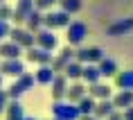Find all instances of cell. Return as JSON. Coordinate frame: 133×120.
<instances>
[{
    "instance_id": "cell-22",
    "label": "cell",
    "mask_w": 133,
    "mask_h": 120,
    "mask_svg": "<svg viewBox=\"0 0 133 120\" xmlns=\"http://www.w3.org/2000/svg\"><path fill=\"white\" fill-rule=\"evenodd\" d=\"M56 73L50 68V66H38V70L34 73V82L36 84H52Z\"/></svg>"
},
{
    "instance_id": "cell-32",
    "label": "cell",
    "mask_w": 133,
    "mask_h": 120,
    "mask_svg": "<svg viewBox=\"0 0 133 120\" xmlns=\"http://www.w3.org/2000/svg\"><path fill=\"white\" fill-rule=\"evenodd\" d=\"M9 32H11V25H9V21H0V39L9 36Z\"/></svg>"
},
{
    "instance_id": "cell-38",
    "label": "cell",
    "mask_w": 133,
    "mask_h": 120,
    "mask_svg": "<svg viewBox=\"0 0 133 120\" xmlns=\"http://www.w3.org/2000/svg\"><path fill=\"white\" fill-rule=\"evenodd\" d=\"M2 2H5V0H0V5H2Z\"/></svg>"
},
{
    "instance_id": "cell-13",
    "label": "cell",
    "mask_w": 133,
    "mask_h": 120,
    "mask_svg": "<svg viewBox=\"0 0 133 120\" xmlns=\"http://www.w3.org/2000/svg\"><path fill=\"white\" fill-rule=\"evenodd\" d=\"M111 93H113V88L108 84H102V82L88 86V95L92 100H111Z\"/></svg>"
},
{
    "instance_id": "cell-16",
    "label": "cell",
    "mask_w": 133,
    "mask_h": 120,
    "mask_svg": "<svg viewBox=\"0 0 133 120\" xmlns=\"http://www.w3.org/2000/svg\"><path fill=\"white\" fill-rule=\"evenodd\" d=\"M86 91H88V88H86L81 82H75V84L68 86V91H65V98H68V102H70V104H77L79 100L86 95Z\"/></svg>"
},
{
    "instance_id": "cell-20",
    "label": "cell",
    "mask_w": 133,
    "mask_h": 120,
    "mask_svg": "<svg viewBox=\"0 0 133 120\" xmlns=\"http://www.w3.org/2000/svg\"><path fill=\"white\" fill-rule=\"evenodd\" d=\"M81 79H84L88 86H90V84H97V82H102V75H99L97 66H95V64H86V66H84V70H81Z\"/></svg>"
},
{
    "instance_id": "cell-34",
    "label": "cell",
    "mask_w": 133,
    "mask_h": 120,
    "mask_svg": "<svg viewBox=\"0 0 133 120\" xmlns=\"http://www.w3.org/2000/svg\"><path fill=\"white\" fill-rule=\"evenodd\" d=\"M106 120H124V118H122V113H119V111H113V113H111V116H108Z\"/></svg>"
},
{
    "instance_id": "cell-8",
    "label": "cell",
    "mask_w": 133,
    "mask_h": 120,
    "mask_svg": "<svg viewBox=\"0 0 133 120\" xmlns=\"http://www.w3.org/2000/svg\"><path fill=\"white\" fill-rule=\"evenodd\" d=\"M32 11H34V0H18L14 14H11V21L16 23V27H21V23H25V18Z\"/></svg>"
},
{
    "instance_id": "cell-5",
    "label": "cell",
    "mask_w": 133,
    "mask_h": 120,
    "mask_svg": "<svg viewBox=\"0 0 133 120\" xmlns=\"http://www.w3.org/2000/svg\"><path fill=\"white\" fill-rule=\"evenodd\" d=\"M70 61H75V48H72V45H65V48H61V52H59L56 57H52L50 68L59 75V73L65 70V66L70 64Z\"/></svg>"
},
{
    "instance_id": "cell-28",
    "label": "cell",
    "mask_w": 133,
    "mask_h": 120,
    "mask_svg": "<svg viewBox=\"0 0 133 120\" xmlns=\"http://www.w3.org/2000/svg\"><path fill=\"white\" fill-rule=\"evenodd\" d=\"M59 2V0H34V9H38V11H48V9H52Z\"/></svg>"
},
{
    "instance_id": "cell-21",
    "label": "cell",
    "mask_w": 133,
    "mask_h": 120,
    "mask_svg": "<svg viewBox=\"0 0 133 120\" xmlns=\"http://www.w3.org/2000/svg\"><path fill=\"white\" fill-rule=\"evenodd\" d=\"M111 102L115 109H129V106H133V91H119Z\"/></svg>"
},
{
    "instance_id": "cell-37",
    "label": "cell",
    "mask_w": 133,
    "mask_h": 120,
    "mask_svg": "<svg viewBox=\"0 0 133 120\" xmlns=\"http://www.w3.org/2000/svg\"><path fill=\"white\" fill-rule=\"evenodd\" d=\"M0 88H2V75H0Z\"/></svg>"
},
{
    "instance_id": "cell-12",
    "label": "cell",
    "mask_w": 133,
    "mask_h": 120,
    "mask_svg": "<svg viewBox=\"0 0 133 120\" xmlns=\"http://www.w3.org/2000/svg\"><path fill=\"white\" fill-rule=\"evenodd\" d=\"M52 98H54V102L56 100H63L65 98V91H68V79H65V75H54V79H52Z\"/></svg>"
},
{
    "instance_id": "cell-30",
    "label": "cell",
    "mask_w": 133,
    "mask_h": 120,
    "mask_svg": "<svg viewBox=\"0 0 133 120\" xmlns=\"http://www.w3.org/2000/svg\"><path fill=\"white\" fill-rule=\"evenodd\" d=\"M11 14H14V9L2 2V5H0V21H11Z\"/></svg>"
},
{
    "instance_id": "cell-17",
    "label": "cell",
    "mask_w": 133,
    "mask_h": 120,
    "mask_svg": "<svg viewBox=\"0 0 133 120\" xmlns=\"http://www.w3.org/2000/svg\"><path fill=\"white\" fill-rule=\"evenodd\" d=\"M41 27H43V11L34 9V11L25 18V29H27V32H32V34H36Z\"/></svg>"
},
{
    "instance_id": "cell-36",
    "label": "cell",
    "mask_w": 133,
    "mask_h": 120,
    "mask_svg": "<svg viewBox=\"0 0 133 120\" xmlns=\"http://www.w3.org/2000/svg\"><path fill=\"white\" fill-rule=\"evenodd\" d=\"M23 120H36V118H27V116H25V118H23Z\"/></svg>"
},
{
    "instance_id": "cell-31",
    "label": "cell",
    "mask_w": 133,
    "mask_h": 120,
    "mask_svg": "<svg viewBox=\"0 0 133 120\" xmlns=\"http://www.w3.org/2000/svg\"><path fill=\"white\" fill-rule=\"evenodd\" d=\"M7 104H9V95H7V91H2V88H0V116L5 113Z\"/></svg>"
},
{
    "instance_id": "cell-23",
    "label": "cell",
    "mask_w": 133,
    "mask_h": 120,
    "mask_svg": "<svg viewBox=\"0 0 133 120\" xmlns=\"http://www.w3.org/2000/svg\"><path fill=\"white\" fill-rule=\"evenodd\" d=\"M115 84L122 91H133V70H124L115 75Z\"/></svg>"
},
{
    "instance_id": "cell-9",
    "label": "cell",
    "mask_w": 133,
    "mask_h": 120,
    "mask_svg": "<svg viewBox=\"0 0 133 120\" xmlns=\"http://www.w3.org/2000/svg\"><path fill=\"white\" fill-rule=\"evenodd\" d=\"M25 57H27V61H32V64H38V66H50L52 64V52H48V50H41V48H27V52H25Z\"/></svg>"
},
{
    "instance_id": "cell-14",
    "label": "cell",
    "mask_w": 133,
    "mask_h": 120,
    "mask_svg": "<svg viewBox=\"0 0 133 120\" xmlns=\"http://www.w3.org/2000/svg\"><path fill=\"white\" fill-rule=\"evenodd\" d=\"M25 118V109H23L21 100H9L7 109H5V120H23Z\"/></svg>"
},
{
    "instance_id": "cell-10",
    "label": "cell",
    "mask_w": 133,
    "mask_h": 120,
    "mask_svg": "<svg viewBox=\"0 0 133 120\" xmlns=\"http://www.w3.org/2000/svg\"><path fill=\"white\" fill-rule=\"evenodd\" d=\"M25 73V64L21 59H5L0 64V75H9V77H21Z\"/></svg>"
},
{
    "instance_id": "cell-18",
    "label": "cell",
    "mask_w": 133,
    "mask_h": 120,
    "mask_svg": "<svg viewBox=\"0 0 133 120\" xmlns=\"http://www.w3.org/2000/svg\"><path fill=\"white\" fill-rule=\"evenodd\" d=\"M97 70H99L102 77H115V75H117V64L113 61L111 57H104L97 64Z\"/></svg>"
},
{
    "instance_id": "cell-11",
    "label": "cell",
    "mask_w": 133,
    "mask_h": 120,
    "mask_svg": "<svg viewBox=\"0 0 133 120\" xmlns=\"http://www.w3.org/2000/svg\"><path fill=\"white\" fill-rule=\"evenodd\" d=\"M113 111H117V109L113 106L111 100H97V102H95V109H92V118H97V120H106Z\"/></svg>"
},
{
    "instance_id": "cell-39",
    "label": "cell",
    "mask_w": 133,
    "mask_h": 120,
    "mask_svg": "<svg viewBox=\"0 0 133 120\" xmlns=\"http://www.w3.org/2000/svg\"><path fill=\"white\" fill-rule=\"evenodd\" d=\"M54 120H56V118H54Z\"/></svg>"
},
{
    "instance_id": "cell-1",
    "label": "cell",
    "mask_w": 133,
    "mask_h": 120,
    "mask_svg": "<svg viewBox=\"0 0 133 120\" xmlns=\"http://www.w3.org/2000/svg\"><path fill=\"white\" fill-rule=\"evenodd\" d=\"M65 36H68V45L79 48L84 43V39L88 36V25L81 21H70V25L65 27Z\"/></svg>"
},
{
    "instance_id": "cell-33",
    "label": "cell",
    "mask_w": 133,
    "mask_h": 120,
    "mask_svg": "<svg viewBox=\"0 0 133 120\" xmlns=\"http://www.w3.org/2000/svg\"><path fill=\"white\" fill-rule=\"evenodd\" d=\"M122 118H124V120H133V106L124 109V113H122Z\"/></svg>"
},
{
    "instance_id": "cell-3",
    "label": "cell",
    "mask_w": 133,
    "mask_h": 120,
    "mask_svg": "<svg viewBox=\"0 0 133 120\" xmlns=\"http://www.w3.org/2000/svg\"><path fill=\"white\" fill-rule=\"evenodd\" d=\"M104 57H106L104 50L97 48V45H92V48H79V50H75V61H79L81 66H86V64H99Z\"/></svg>"
},
{
    "instance_id": "cell-27",
    "label": "cell",
    "mask_w": 133,
    "mask_h": 120,
    "mask_svg": "<svg viewBox=\"0 0 133 120\" xmlns=\"http://www.w3.org/2000/svg\"><path fill=\"white\" fill-rule=\"evenodd\" d=\"M16 84H18V86L23 88V91L27 93L29 88H32V86L36 84V82H34V75H32V73H23L21 77H16Z\"/></svg>"
},
{
    "instance_id": "cell-4",
    "label": "cell",
    "mask_w": 133,
    "mask_h": 120,
    "mask_svg": "<svg viewBox=\"0 0 133 120\" xmlns=\"http://www.w3.org/2000/svg\"><path fill=\"white\" fill-rule=\"evenodd\" d=\"M70 25V14L65 11H48L43 14V29H52L54 32L56 27H68Z\"/></svg>"
},
{
    "instance_id": "cell-7",
    "label": "cell",
    "mask_w": 133,
    "mask_h": 120,
    "mask_svg": "<svg viewBox=\"0 0 133 120\" xmlns=\"http://www.w3.org/2000/svg\"><path fill=\"white\" fill-rule=\"evenodd\" d=\"M9 39H11L16 45H21L23 50L34 48V45H36L34 34H32V32H27L25 27H11V32H9Z\"/></svg>"
},
{
    "instance_id": "cell-26",
    "label": "cell",
    "mask_w": 133,
    "mask_h": 120,
    "mask_svg": "<svg viewBox=\"0 0 133 120\" xmlns=\"http://www.w3.org/2000/svg\"><path fill=\"white\" fill-rule=\"evenodd\" d=\"M59 5H61V11L65 14H77L81 9V0H59Z\"/></svg>"
},
{
    "instance_id": "cell-19",
    "label": "cell",
    "mask_w": 133,
    "mask_h": 120,
    "mask_svg": "<svg viewBox=\"0 0 133 120\" xmlns=\"http://www.w3.org/2000/svg\"><path fill=\"white\" fill-rule=\"evenodd\" d=\"M131 29H133V18H122V21L113 23L111 27H108V34L111 36H122L126 32H131Z\"/></svg>"
},
{
    "instance_id": "cell-15",
    "label": "cell",
    "mask_w": 133,
    "mask_h": 120,
    "mask_svg": "<svg viewBox=\"0 0 133 120\" xmlns=\"http://www.w3.org/2000/svg\"><path fill=\"white\" fill-rule=\"evenodd\" d=\"M21 55H23V48L16 45L14 41L0 43V57L2 59H21Z\"/></svg>"
},
{
    "instance_id": "cell-35",
    "label": "cell",
    "mask_w": 133,
    "mask_h": 120,
    "mask_svg": "<svg viewBox=\"0 0 133 120\" xmlns=\"http://www.w3.org/2000/svg\"><path fill=\"white\" fill-rule=\"evenodd\" d=\"M79 120H97V118H92V116H79Z\"/></svg>"
},
{
    "instance_id": "cell-2",
    "label": "cell",
    "mask_w": 133,
    "mask_h": 120,
    "mask_svg": "<svg viewBox=\"0 0 133 120\" xmlns=\"http://www.w3.org/2000/svg\"><path fill=\"white\" fill-rule=\"evenodd\" d=\"M52 113H54L56 120H79V109L77 104H70V102H63V100H56L52 104Z\"/></svg>"
},
{
    "instance_id": "cell-24",
    "label": "cell",
    "mask_w": 133,
    "mask_h": 120,
    "mask_svg": "<svg viewBox=\"0 0 133 120\" xmlns=\"http://www.w3.org/2000/svg\"><path fill=\"white\" fill-rule=\"evenodd\" d=\"M81 70H84V66L79 61H70L61 75H65V79H81Z\"/></svg>"
},
{
    "instance_id": "cell-25",
    "label": "cell",
    "mask_w": 133,
    "mask_h": 120,
    "mask_svg": "<svg viewBox=\"0 0 133 120\" xmlns=\"http://www.w3.org/2000/svg\"><path fill=\"white\" fill-rule=\"evenodd\" d=\"M95 102H97V100H92L90 95H84V98H81V100L77 102V109H79V113H81V116H92Z\"/></svg>"
},
{
    "instance_id": "cell-29",
    "label": "cell",
    "mask_w": 133,
    "mask_h": 120,
    "mask_svg": "<svg viewBox=\"0 0 133 120\" xmlns=\"http://www.w3.org/2000/svg\"><path fill=\"white\" fill-rule=\"evenodd\" d=\"M23 93H25V91H23V88H21L18 84H16V82H14V84H11V86L7 88V95H9V100H21V95H23Z\"/></svg>"
},
{
    "instance_id": "cell-6",
    "label": "cell",
    "mask_w": 133,
    "mask_h": 120,
    "mask_svg": "<svg viewBox=\"0 0 133 120\" xmlns=\"http://www.w3.org/2000/svg\"><path fill=\"white\" fill-rule=\"evenodd\" d=\"M34 39H36V48L48 50V52H54L56 45H59V39L54 36L52 29H43V27H41V29L34 34Z\"/></svg>"
}]
</instances>
